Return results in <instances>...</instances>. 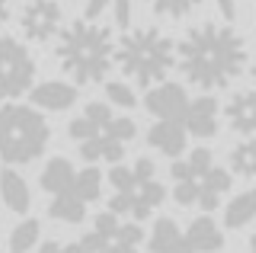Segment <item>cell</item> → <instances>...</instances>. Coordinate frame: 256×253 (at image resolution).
<instances>
[{"mask_svg": "<svg viewBox=\"0 0 256 253\" xmlns=\"http://www.w3.org/2000/svg\"><path fill=\"white\" fill-rule=\"evenodd\" d=\"M176 64L189 84L202 90H224L244 74L246 45L228 22H202L176 45Z\"/></svg>", "mask_w": 256, "mask_h": 253, "instance_id": "6da1fadb", "label": "cell"}, {"mask_svg": "<svg viewBox=\"0 0 256 253\" xmlns=\"http://www.w3.org/2000/svg\"><path fill=\"white\" fill-rule=\"evenodd\" d=\"M58 64L64 74L74 77L80 86L102 84L116 64V42L112 29L100 26L96 20H74L68 29L58 32Z\"/></svg>", "mask_w": 256, "mask_h": 253, "instance_id": "7a4b0ae2", "label": "cell"}, {"mask_svg": "<svg viewBox=\"0 0 256 253\" xmlns=\"http://www.w3.org/2000/svg\"><path fill=\"white\" fill-rule=\"evenodd\" d=\"M116 64L125 77H132L138 86H154L166 80V74L176 64V45L160 29H132L116 42Z\"/></svg>", "mask_w": 256, "mask_h": 253, "instance_id": "3957f363", "label": "cell"}, {"mask_svg": "<svg viewBox=\"0 0 256 253\" xmlns=\"http://www.w3.org/2000/svg\"><path fill=\"white\" fill-rule=\"evenodd\" d=\"M48 141H52V125L36 106H22L13 100L0 106V160L4 164L20 167V164L38 160Z\"/></svg>", "mask_w": 256, "mask_h": 253, "instance_id": "277c9868", "label": "cell"}, {"mask_svg": "<svg viewBox=\"0 0 256 253\" xmlns=\"http://www.w3.org/2000/svg\"><path fill=\"white\" fill-rule=\"evenodd\" d=\"M154 160L141 157L134 167H116L109 170V183L116 189V196L109 199V212L118 218H132V221H148L154 212L164 205L166 189L154 176Z\"/></svg>", "mask_w": 256, "mask_h": 253, "instance_id": "5b68a950", "label": "cell"}, {"mask_svg": "<svg viewBox=\"0 0 256 253\" xmlns=\"http://www.w3.org/2000/svg\"><path fill=\"white\" fill-rule=\"evenodd\" d=\"M173 199L189 208V205H202L205 212H214L221 205V196L230 192V173L214 164L208 148H196L186 160L173 164Z\"/></svg>", "mask_w": 256, "mask_h": 253, "instance_id": "8992f818", "label": "cell"}, {"mask_svg": "<svg viewBox=\"0 0 256 253\" xmlns=\"http://www.w3.org/2000/svg\"><path fill=\"white\" fill-rule=\"evenodd\" d=\"M144 240L141 224H134L132 218H118L112 212H102L93 221V231L84 234L80 250L84 253H138Z\"/></svg>", "mask_w": 256, "mask_h": 253, "instance_id": "52a82bcc", "label": "cell"}, {"mask_svg": "<svg viewBox=\"0 0 256 253\" xmlns=\"http://www.w3.org/2000/svg\"><path fill=\"white\" fill-rule=\"evenodd\" d=\"M36 84V58L20 38L0 36V100H16Z\"/></svg>", "mask_w": 256, "mask_h": 253, "instance_id": "ba28073f", "label": "cell"}, {"mask_svg": "<svg viewBox=\"0 0 256 253\" xmlns=\"http://www.w3.org/2000/svg\"><path fill=\"white\" fill-rule=\"evenodd\" d=\"M20 29L29 42H48L61 32V4L58 0H29L20 13Z\"/></svg>", "mask_w": 256, "mask_h": 253, "instance_id": "9c48e42d", "label": "cell"}, {"mask_svg": "<svg viewBox=\"0 0 256 253\" xmlns=\"http://www.w3.org/2000/svg\"><path fill=\"white\" fill-rule=\"evenodd\" d=\"M186 106H189V96L180 84H166L160 80L154 86H148V96H144V109L157 118H180L186 116Z\"/></svg>", "mask_w": 256, "mask_h": 253, "instance_id": "30bf717a", "label": "cell"}, {"mask_svg": "<svg viewBox=\"0 0 256 253\" xmlns=\"http://www.w3.org/2000/svg\"><path fill=\"white\" fill-rule=\"evenodd\" d=\"M218 100L214 96H198V100H189L186 106V116H182V125L192 138L198 141H208L218 135Z\"/></svg>", "mask_w": 256, "mask_h": 253, "instance_id": "8fae6325", "label": "cell"}, {"mask_svg": "<svg viewBox=\"0 0 256 253\" xmlns=\"http://www.w3.org/2000/svg\"><path fill=\"white\" fill-rule=\"evenodd\" d=\"M148 144L157 148L160 154L180 160L182 151L189 148V132L180 118H160V122H154V128L148 132Z\"/></svg>", "mask_w": 256, "mask_h": 253, "instance_id": "7c38bea8", "label": "cell"}, {"mask_svg": "<svg viewBox=\"0 0 256 253\" xmlns=\"http://www.w3.org/2000/svg\"><path fill=\"white\" fill-rule=\"evenodd\" d=\"M29 100L36 109H45V112H64L77 102V86L64 84V80H45L38 86L29 90Z\"/></svg>", "mask_w": 256, "mask_h": 253, "instance_id": "4fadbf2b", "label": "cell"}, {"mask_svg": "<svg viewBox=\"0 0 256 253\" xmlns=\"http://www.w3.org/2000/svg\"><path fill=\"white\" fill-rule=\"evenodd\" d=\"M228 125L237 135H256V90H240L224 106Z\"/></svg>", "mask_w": 256, "mask_h": 253, "instance_id": "5bb4252c", "label": "cell"}, {"mask_svg": "<svg viewBox=\"0 0 256 253\" xmlns=\"http://www.w3.org/2000/svg\"><path fill=\"white\" fill-rule=\"evenodd\" d=\"M182 244L196 253H218L224 247V231L208 215H202L189 224V231L182 234Z\"/></svg>", "mask_w": 256, "mask_h": 253, "instance_id": "9a60e30c", "label": "cell"}, {"mask_svg": "<svg viewBox=\"0 0 256 253\" xmlns=\"http://www.w3.org/2000/svg\"><path fill=\"white\" fill-rule=\"evenodd\" d=\"M0 199H4V205L10 212H16V215H26L32 208V189H29L26 180H22V173H16L13 167H6L0 173Z\"/></svg>", "mask_w": 256, "mask_h": 253, "instance_id": "2e32d148", "label": "cell"}, {"mask_svg": "<svg viewBox=\"0 0 256 253\" xmlns=\"http://www.w3.org/2000/svg\"><path fill=\"white\" fill-rule=\"evenodd\" d=\"M80 157H84V160H90V164H96V160L122 164V157H125V144H122V141H116V138H109L106 132H100V135L80 141Z\"/></svg>", "mask_w": 256, "mask_h": 253, "instance_id": "e0dca14e", "label": "cell"}, {"mask_svg": "<svg viewBox=\"0 0 256 253\" xmlns=\"http://www.w3.org/2000/svg\"><path fill=\"white\" fill-rule=\"evenodd\" d=\"M74 176H77V170L68 157H52L42 170V189L52 196L68 192V189H74Z\"/></svg>", "mask_w": 256, "mask_h": 253, "instance_id": "ac0fdd59", "label": "cell"}, {"mask_svg": "<svg viewBox=\"0 0 256 253\" xmlns=\"http://www.w3.org/2000/svg\"><path fill=\"white\" fill-rule=\"evenodd\" d=\"M48 215L64 221V224H80V221L86 218V202L80 199L74 189H68V192H58L48 205Z\"/></svg>", "mask_w": 256, "mask_h": 253, "instance_id": "d6986e66", "label": "cell"}, {"mask_svg": "<svg viewBox=\"0 0 256 253\" xmlns=\"http://www.w3.org/2000/svg\"><path fill=\"white\" fill-rule=\"evenodd\" d=\"M253 218H256V189H246V192L234 196V199L228 202V208H224V224H228L230 231L250 224Z\"/></svg>", "mask_w": 256, "mask_h": 253, "instance_id": "ffe728a7", "label": "cell"}, {"mask_svg": "<svg viewBox=\"0 0 256 253\" xmlns=\"http://www.w3.org/2000/svg\"><path fill=\"white\" fill-rule=\"evenodd\" d=\"M176 247H182V231L176 228V221L160 218L150 231V253H173Z\"/></svg>", "mask_w": 256, "mask_h": 253, "instance_id": "44dd1931", "label": "cell"}, {"mask_svg": "<svg viewBox=\"0 0 256 253\" xmlns=\"http://www.w3.org/2000/svg\"><path fill=\"white\" fill-rule=\"evenodd\" d=\"M38 237H42V224H38L36 218L20 221V224L13 228V234H10V253H29V250H36Z\"/></svg>", "mask_w": 256, "mask_h": 253, "instance_id": "7402d4cb", "label": "cell"}, {"mask_svg": "<svg viewBox=\"0 0 256 253\" xmlns=\"http://www.w3.org/2000/svg\"><path fill=\"white\" fill-rule=\"evenodd\" d=\"M230 170L237 176H246V180L256 176V141L253 138L240 141L234 151H230Z\"/></svg>", "mask_w": 256, "mask_h": 253, "instance_id": "603a6c76", "label": "cell"}, {"mask_svg": "<svg viewBox=\"0 0 256 253\" xmlns=\"http://www.w3.org/2000/svg\"><path fill=\"white\" fill-rule=\"evenodd\" d=\"M74 192L84 202H96V199H100V192H102V173L96 170V167L80 170L77 176H74Z\"/></svg>", "mask_w": 256, "mask_h": 253, "instance_id": "cb8c5ba5", "label": "cell"}, {"mask_svg": "<svg viewBox=\"0 0 256 253\" xmlns=\"http://www.w3.org/2000/svg\"><path fill=\"white\" fill-rule=\"evenodd\" d=\"M148 6L157 13V16L182 20V16H189L192 10H198V6H202V0H148Z\"/></svg>", "mask_w": 256, "mask_h": 253, "instance_id": "d4e9b609", "label": "cell"}, {"mask_svg": "<svg viewBox=\"0 0 256 253\" xmlns=\"http://www.w3.org/2000/svg\"><path fill=\"white\" fill-rule=\"evenodd\" d=\"M102 132H106L109 138H116V141H122V144H128V141L138 135V125H134V118H128V116H112L109 125H106Z\"/></svg>", "mask_w": 256, "mask_h": 253, "instance_id": "484cf974", "label": "cell"}, {"mask_svg": "<svg viewBox=\"0 0 256 253\" xmlns=\"http://www.w3.org/2000/svg\"><path fill=\"white\" fill-rule=\"evenodd\" d=\"M106 102H109V106H122V109H134L138 96L132 93V86H128V84L112 80V84H106Z\"/></svg>", "mask_w": 256, "mask_h": 253, "instance_id": "4316f807", "label": "cell"}, {"mask_svg": "<svg viewBox=\"0 0 256 253\" xmlns=\"http://www.w3.org/2000/svg\"><path fill=\"white\" fill-rule=\"evenodd\" d=\"M112 16H116L118 29L132 26V0H112Z\"/></svg>", "mask_w": 256, "mask_h": 253, "instance_id": "83f0119b", "label": "cell"}, {"mask_svg": "<svg viewBox=\"0 0 256 253\" xmlns=\"http://www.w3.org/2000/svg\"><path fill=\"white\" fill-rule=\"evenodd\" d=\"M109 6H112V0H90V4H86V10H84V20H100Z\"/></svg>", "mask_w": 256, "mask_h": 253, "instance_id": "f1b7e54d", "label": "cell"}, {"mask_svg": "<svg viewBox=\"0 0 256 253\" xmlns=\"http://www.w3.org/2000/svg\"><path fill=\"white\" fill-rule=\"evenodd\" d=\"M38 253H84L80 250V244H58V240H48L42 244V250Z\"/></svg>", "mask_w": 256, "mask_h": 253, "instance_id": "f546056e", "label": "cell"}, {"mask_svg": "<svg viewBox=\"0 0 256 253\" xmlns=\"http://www.w3.org/2000/svg\"><path fill=\"white\" fill-rule=\"evenodd\" d=\"M218 10H221V16L228 20V22L237 16V6H234V0H218Z\"/></svg>", "mask_w": 256, "mask_h": 253, "instance_id": "4dcf8cb0", "label": "cell"}, {"mask_svg": "<svg viewBox=\"0 0 256 253\" xmlns=\"http://www.w3.org/2000/svg\"><path fill=\"white\" fill-rule=\"evenodd\" d=\"M6 20H10V0H0V29L6 26Z\"/></svg>", "mask_w": 256, "mask_h": 253, "instance_id": "1f68e13d", "label": "cell"}, {"mask_svg": "<svg viewBox=\"0 0 256 253\" xmlns=\"http://www.w3.org/2000/svg\"><path fill=\"white\" fill-rule=\"evenodd\" d=\"M173 253H196V250H189V247H186V244H182V247H176Z\"/></svg>", "mask_w": 256, "mask_h": 253, "instance_id": "d6a6232c", "label": "cell"}, {"mask_svg": "<svg viewBox=\"0 0 256 253\" xmlns=\"http://www.w3.org/2000/svg\"><path fill=\"white\" fill-rule=\"evenodd\" d=\"M250 253H256V234L250 237Z\"/></svg>", "mask_w": 256, "mask_h": 253, "instance_id": "836d02e7", "label": "cell"}, {"mask_svg": "<svg viewBox=\"0 0 256 253\" xmlns=\"http://www.w3.org/2000/svg\"><path fill=\"white\" fill-rule=\"evenodd\" d=\"M250 74H253V84H256V58H253V64H250Z\"/></svg>", "mask_w": 256, "mask_h": 253, "instance_id": "e575fe53", "label": "cell"}]
</instances>
